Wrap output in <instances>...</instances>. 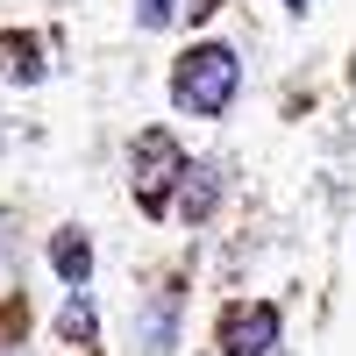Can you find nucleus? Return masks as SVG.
<instances>
[{"mask_svg": "<svg viewBox=\"0 0 356 356\" xmlns=\"http://www.w3.org/2000/svg\"><path fill=\"white\" fill-rule=\"evenodd\" d=\"M235 86H243V57L228 43H193L171 72V100H178V114H207L214 122V114H228Z\"/></svg>", "mask_w": 356, "mask_h": 356, "instance_id": "obj_1", "label": "nucleus"}, {"mask_svg": "<svg viewBox=\"0 0 356 356\" xmlns=\"http://www.w3.org/2000/svg\"><path fill=\"white\" fill-rule=\"evenodd\" d=\"M178 171H193L186 157H178V143H171L164 129H143V136H136V200L150 207V214H164V193H171Z\"/></svg>", "mask_w": 356, "mask_h": 356, "instance_id": "obj_2", "label": "nucleus"}, {"mask_svg": "<svg viewBox=\"0 0 356 356\" xmlns=\"http://www.w3.org/2000/svg\"><path fill=\"white\" fill-rule=\"evenodd\" d=\"M271 342H278V307L271 300H250V307L221 314V356H271Z\"/></svg>", "mask_w": 356, "mask_h": 356, "instance_id": "obj_3", "label": "nucleus"}, {"mask_svg": "<svg viewBox=\"0 0 356 356\" xmlns=\"http://www.w3.org/2000/svg\"><path fill=\"white\" fill-rule=\"evenodd\" d=\"M50 264H57V278H65L72 292H86V271H93V243H86L79 228H57V235H50Z\"/></svg>", "mask_w": 356, "mask_h": 356, "instance_id": "obj_4", "label": "nucleus"}, {"mask_svg": "<svg viewBox=\"0 0 356 356\" xmlns=\"http://www.w3.org/2000/svg\"><path fill=\"white\" fill-rule=\"evenodd\" d=\"M214 193H221V164H193L186 171V214L200 221L207 207H214Z\"/></svg>", "mask_w": 356, "mask_h": 356, "instance_id": "obj_5", "label": "nucleus"}, {"mask_svg": "<svg viewBox=\"0 0 356 356\" xmlns=\"http://www.w3.org/2000/svg\"><path fill=\"white\" fill-rule=\"evenodd\" d=\"M57 335H65V342H93V300H86V292H72V300H65Z\"/></svg>", "mask_w": 356, "mask_h": 356, "instance_id": "obj_6", "label": "nucleus"}, {"mask_svg": "<svg viewBox=\"0 0 356 356\" xmlns=\"http://www.w3.org/2000/svg\"><path fill=\"white\" fill-rule=\"evenodd\" d=\"M178 15V0H136V29H164Z\"/></svg>", "mask_w": 356, "mask_h": 356, "instance_id": "obj_7", "label": "nucleus"}, {"mask_svg": "<svg viewBox=\"0 0 356 356\" xmlns=\"http://www.w3.org/2000/svg\"><path fill=\"white\" fill-rule=\"evenodd\" d=\"M164 335H171V300L150 307V349H164Z\"/></svg>", "mask_w": 356, "mask_h": 356, "instance_id": "obj_8", "label": "nucleus"}, {"mask_svg": "<svg viewBox=\"0 0 356 356\" xmlns=\"http://www.w3.org/2000/svg\"><path fill=\"white\" fill-rule=\"evenodd\" d=\"M285 8H300V15H307V0H285Z\"/></svg>", "mask_w": 356, "mask_h": 356, "instance_id": "obj_9", "label": "nucleus"}]
</instances>
